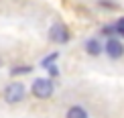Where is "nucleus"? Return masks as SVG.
<instances>
[{
  "label": "nucleus",
  "mask_w": 124,
  "mask_h": 118,
  "mask_svg": "<svg viewBox=\"0 0 124 118\" xmlns=\"http://www.w3.org/2000/svg\"><path fill=\"white\" fill-rule=\"evenodd\" d=\"M53 81L47 79V78H39V79H35L33 81V94L37 96L39 100H47L53 96Z\"/></svg>",
  "instance_id": "1"
},
{
  "label": "nucleus",
  "mask_w": 124,
  "mask_h": 118,
  "mask_svg": "<svg viewBox=\"0 0 124 118\" xmlns=\"http://www.w3.org/2000/svg\"><path fill=\"white\" fill-rule=\"evenodd\" d=\"M23 98H24V86L23 84L14 81V84L6 86V90H4V100H6L8 104H18Z\"/></svg>",
  "instance_id": "2"
},
{
  "label": "nucleus",
  "mask_w": 124,
  "mask_h": 118,
  "mask_svg": "<svg viewBox=\"0 0 124 118\" xmlns=\"http://www.w3.org/2000/svg\"><path fill=\"white\" fill-rule=\"evenodd\" d=\"M49 39L55 41V43H67V41H69V29H67L63 23H55L53 27L49 29Z\"/></svg>",
  "instance_id": "3"
},
{
  "label": "nucleus",
  "mask_w": 124,
  "mask_h": 118,
  "mask_svg": "<svg viewBox=\"0 0 124 118\" xmlns=\"http://www.w3.org/2000/svg\"><path fill=\"white\" fill-rule=\"evenodd\" d=\"M106 53H108V57H112V59H120L124 55V45L118 39H112L110 37L106 41Z\"/></svg>",
  "instance_id": "4"
},
{
  "label": "nucleus",
  "mask_w": 124,
  "mask_h": 118,
  "mask_svg": "<svg viewBox=\"0 0 124 118\" xmlns=\"http://www.w3.org/2000/svg\"><path fill=\"white\" fill-rule=\"evenodd\" d=\"M85 51L92 55V57H98V55L102 53V43H100L98 39H90V41L85 43Z\"/></svg>",
  "instance_id": "5"
},
{
  "label": "nucleus",
  "mask_w": 124,
  "mask_h": 118,
  "mask_svg": "<svg viewBox=\"0 0 124 118\" xmlns=\"http://www.w3.org/2000/svg\"><path fill=\"white\" fill-rule=\"evenodd\" d=\"M65 118H87V112L81 108V106H71V108L67 110Z\"/></svg>",
  "instance_id": "6"
},
{
  "label": "nucleus",
  "mask_w": 124,
  "mask_h": 118,
  "mask_svg": "<svg viewBox=\"0 0 124 118\" xmlns=\"http://www.w3.org/2000/svg\"><path fill=\"white\" fill-rule=\"evenodd\" d=\"M29 71H31V67H29V65H23V67L18 65V67H14V69H12V75H18V73H29Z\"/></svg>",
  "instance_id": "7"
},
{
  "label": "nucleus",
  "mask_w": 124,
  "mask_h": 118,
  "mask_svg": "<svg viewBox=\"0 0 124 118\" xmlns=\"http://www.w3.org/2000/svg\"><path fill=\"white\" fill-rule=\"evenodd\" d=\"M116 31L124 35V18H120V20H118V24H116Z\"/></svg>",
  "instance_id": "8"
},
{
  "label": "nucleus",
  "mask_w": 124,
  "mask_h": 118,
  "mask_svg": "<svg viewBox=\"0 0 124 118\" xmlns=\"http://www.w3.org/2000/svg\"><path fill=\"white\" fill-rule=\"evenodd\" d=\"M47 69H49L51 75H57V73H59V71H57V65H47Z\"/></svg>",
  "instance_id": "9"
}]
</instances>
